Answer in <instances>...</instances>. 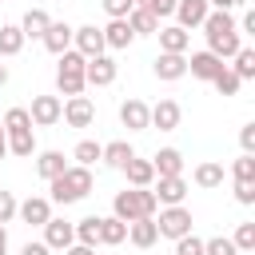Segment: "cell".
Here are the masks:
<instances>
[{
	"label": "cell",
	"instance_id": "cell-1",
	"mask_svg": "<svg viewBox=\"0 0 255 255\" xmlns=\"http://www.w3.org/2000/svg\"><path fill=\"white\" fill-rule=\"evenodd\" d=\"M199 28H203V36H207V52H215L219 60H231V56L243 48V32L235 28V16H231V12L211 8Z\"/></svg>",
	"mask_w": 255,
	"mask_h": 255
},
{
	"label": "cell",
	"instance_id": "cell-2",
	"mask_svg": "<svg viewBox=\"0 0 255 255\" xmlns=\"http://www.w3.org/2000/svg\"><path fill=\"white\" fill-rule=\"evenodd\" d=\"M96 187V179H92V167H80V163H68L56 179H48V199L52 203H60V207H68V203H80V199H88V191Z\"/></svg>",
	"mask_w": 255,
	"mask_h": 255
},
{
	"label": "cell",
	"instance_id": "cell-3",
	"mask_svg": "<svg viewBox=\"0 0 255 255\" xmlns=\"http://www.w3.org/2000/svg\"><path fill=\"white\" fill-rule=\"evenodd\" d=\"M155 211H159V203H155L151 187H124V191H116V199H112V215L124 219V223L143 219V215H155Z\"/></svg>",
	"mask_w": 255,
	"mask_h": 255
},
{
	"label": "cell",
	"instance_id": "cell-4",
	"mask_svg": "<svg viewBox=\"0 0 255 255\" xmlns=\"http://www.w3.org/2000/svg\"><path fill=\"white\" fill-rule=\"evenodd\" d=\"M84 56L76 52V48H68V52H60V64H56V92L60 96H84Z\"/></svg>",
	"mask_w": 255,
	"mask_h": 255
},
{
	"label": "cell",
	"instance_id": "cell-5",
	"mask_svg": "<svg viewBox=\"0 0 255 255\" xmlns=\"http://www.w3.org/2000/svg\"><path fill=\"white\" fill-rule=\"evenodd\" d=\"M151 219H155V231H159L163 239H179V235L191 231V211H187L183 203L159 207V215H151Z\"/></svg>",
	"mask_w": 255,
	"mask_h": 255
},
{
	"label": "cell",
	"instance_id": "cell-6",
	"mask_svg": "<svg viewBox=\"0 0 255 255\" xmlns=\"http://www.w3.org/2000/svg\"><path fill=\"white\" fill-rule=\"evenodd\" d=\"M116 76H120V64L108 52H100L84 64V84H92V88H108V84H116Z\"/></svg>",
	"mask_w": 255,
	"mask_h": 255
},
{
	"label": "cell",
	"instance_id": "cell-7",
	"mask_svg": "<svg viewBox=\"0 0 255 255\" xmlns=\"http://www.w3.org/2000/svg\"><path fill=\"white\" fill-rule=\"evenodd\" d=\"M60 120H64L68 128H92V120H96V104H92L88 96H68L64 108H60Z\"/></svg>",
	"mask_w": 255,
	"mask_h": 255
},
{
	"label": "cell",
	"instance_id": "cell-8",
	"mask_svg": "<svg viewBox=\"0 0 255 255\" xmlns=\"http://www.w3.org/2000/svg\"><path fill=\"white\" fill-rule=\"evenodd\" d=\"M151 195H155V203H159V207L183 203V199H187V179H183V175H155Z\"/></svg>",
	"mask_w": 255,
	"mask_h": 255
},
{
	"label": "cell",
	"instance_id": "cell-9",
	"mask_svg": "<svg viewBox=\"0 0 255 255\" xmlns=\"http://www.w3.org/2000/svg\"><path fill=\"white\" fill-rule=\"evenodd\" d=\"M151 72H155V80L175 84V80L187 76V56H183V52H159V56L151 60Z\"/></svg>",
	"mask_w": 255,
	"mask_h": 255
},
{
	"label": "cell",
	"instance_id": "cell-10",
	"mask_svg": "<svg viewBox=\"0 0 255 255\" xmlns=\"http://www.w3.org/2000/svg\"><path fill=\"white\" fill-rule=\"evenodd\" d=\"M60 108H64L60 96H32V108H28L32 128H52V124H60Z\"/></svg>",
	"mask_w": 255,
	"mask_h": 255
},
{
	"label": "cell",
	"instance_id": "cell-11",
	"mask_svg": "<svg viewBox=\"0 0 255 255\" xmlns=\"http://www.w3.org/2000/svg\"><path fill=\"white\" fill-rule=\"evenodd\" d=\"M16 215H20L28 227H44V223L52 219V199H48V195H28V199L16 203Z\"/></svg>",
	"mask_w": 255,
	"mask_h": 255
},
{
	"label": "cell",
	"instance_id": "cell-12",
	"mask_svg": "<svg viewBox=\"0 0 255 255\" xmlns=\"http://www.w3.org/2000/svg\"><path fill=\"white\" fill-rule=\"evenodd\" d=\"M72 48L84 56V60H92V56H100V52H108L104 48V32L96 28V24H84V28H72Z\"/></svg>",
	"mask_w": 255,
	"mask_h": 255
},
{
	"label": "cell",
	"instance_id": "cell-13",
	"mask_svg": "<svg viewBox=\"0 0 255 255\" xmlns=\"http://www.w3.org/2000/svg\"><path fill=\"white\" fill-rule=\"evenodd\" d=\"M179 120H183V112H179V104H175V100H159V104H151V108H147V128L175 131V128H179Z\"/></svg>",
	"mask_w": 255,
	"mask_h": 255
},
{
	"label": "cell",
	"instance_id": "cell-14",
	"mask_svg": "<svg viewBox=\"0 0 255 255\" xmlns=\"http://www.w3.org/2000/svg\"><path fill=\"white\" fill-rule=\"evenodd\" d=\"M44 243L52 247V251H64V247H72L76 243V223H68V219H48L44 223Z\"/></svg>",
	"mask_w": 255,
	"mask_h": 255
},
{
	"label": "cell",
	"instance_id": "cell-15",
	"mask_svg": "<svg viewBox=\"0 0 255 255\" xmlns=\"http://www.w3.org/2000/svg\"><path fill=\"white\" fill-rule=\"evenodd\" d=\"M207 12H211V4H207V0H175V12H171V16L179 20V28H187V32H191V28H199V24H203V16H207Z\"/></svg>",
	"mask_w": 255,
	"mask_h": 255
},
{
	"label": "cell",
	"instance_id": "cell-16",
	"mask_svg": "<svg viewBox=\"0 0 255 255\" xmlns=\"http://www.w3.org/2000/svg\"><path fill=\"white\" fill-rule=\"evenodd\" d=\"M155 239H159V231H155V219H151V215L128 223V243H131V247L147 251V247H155Z\"/></svg>",
	"mask_w": 255,
	"mask_h": 255
},
{
	"label": "cell",
	"instance_id": "cell-17",
	"mask_svg": "<svg viewBox=\"0 0 255 255\" xmlns=\"http://www.w3.org/2000/svg\"><path fill=\"white\" fill-rule=\"evenodd\" d=\"M40 44H44L52 56L68 52V48H72V24H64V20H52V24H48V32L40 36Z\"/></svg>",
	"mask_w": 255,
	"mask_h": 255
},
{
	"label": "cell",
	"instance_id": "cell-18",
	"mask_svg": "<svg viewBox=\"0 0 255 255\" xmlns=\"http://www.w3.org/2000/svg\"><path fill=\"white\" fill-rule=\"evenodd\" d=\"M223 64H227V60H219L215 52H207V48H203V52H191V60H187V72H191L195 80H207V84H211V76H215Z\"/></svg>",
	"mask_w": 255,
	"mask_h": 255
},
{
	"label": "cell",
	"instance_id": "cell-19",
	"mask_svg": "<svg viewBox=\"0 0 255 255\" xmlns=\"http://www.w3.org/2000/svg\"><path fill=\"white\" fill-rule=\"evenodd\" d=\"M120 124L128 128V131H147V104L143 100H124L120 104Z\"/></svg>",
	"mask_w": 255,
	"mask_h": 255
},
{
	"label": "cell",
	"instance_id": "cell-20",
	"mask_svg": "<svg viewBox=\"0 0 255 255\" xmlns=\"http://www.w3.org/2000/svg\"><path fill=\"white\" fill-rule=\"evenodd\" d=\"M120 171L128 175V187H151V183H155V167H151V159L131 155V159L120 167Z\"/></svg>",
	"mask_w": 255,
	"mask_h": 255
},
{
	"label": "cell",
	"instance_id": "cell-21",
	"mask_svg": "<svg viewBox=\"0 0 255 255\" xmlns=\"http://www.w3.org/2000/svg\"><path fill=\"white\" fill-rule=\"evenodd\" d=\"M100 32H104V48H112V52H124L135 40V32L128 28V20H108Z\"/></svg>",
	"mask_w": 255,
	"mask_h": 255
},
{
	"label": "cell",
	"instance_id": "cell-22",
	"mask_svg": "<svg viewBox=\"0 0 255 255\" xmlns=\"http://www.w3.org/2000/svg\"><path fill=\"white\" fill-rule=\"evenodd\" d=\"M155 36H159V52H187V44H191V32L179 28V24L155 28Z\"/></svg>",
	"mask_w": 255,
	"mask_h": 255
},
{
	"label": "cell",
	"instance_id": "cell-23",
	"mask_svg": "<svg viewBox=\"0 0 255 255\" xmlns=\"http://www.w3.org/2000/svg\"><path fill=\"white\" fill-rule=\"evenodd\" d=\"M151 167H155V175H183V151L179 147H159L151 155Z\"/></svg>",
	"mask_w": 255,
	"mask_h": 255
},
{
	"label": "cell",
	"instance_id": "cell-24",
	"mask_svg": "<svg viewBox=\"0 0 255 255\" xmlns=\"http://www.w3.org/2000/svg\"><path fill=\"white\" fill-rule=\"evenodd\" d=\"M223 163H215V159H203V163H195V171H191V179H195V187H203V191H211V187H223Z\"/></svg>",
	"mask_w": 255,
	"mask_h": 255
},
{
	"label": "cell",
	"instance_id": "cell-25",
	"mask_svg": "<svg viewBox=\"0 0 255 255\" xmlns=\"http://www.w3.org/2000/svg\"><path fill=\"white\" fill-rule=\"evenodd\" d=\"M48 24H52V16H48L44 8H28L24 20H20V32H24V40H40V36L48 32Z\"/></svg>",
	"mask_w": 255,
	"mask_h": 255
},
{
	"label": "cell",
	"instance_id": "cell-26",
	"mask_svg": "<svg viewBox=\"0 0 255 255\" xmlns=\"http://www.w3.org/2000/svg\"><path fill=\"white\" fill-rule=\"evenodd\" d=\"M128 239V223L116 219V215H100V243L104 247H120Z\"/></svg>",
	"mask_w": 255,
	"mask_h": 255
},
{
	"label": "cell",
	"instance_id": "cell-27",
	"mask_svg": "<svg viewBox=\"0 0 255 255\" xmlns=\"http://www.w3.org/2000/svg\"><path fill=\"white\" fill-rule=\"evenodd\" d=\"M131 155H135V147H131L128 139H112V143H104V151H100V159H104L108 167H116V171H120Z\"/></svg>",
	"mask_w": 255,
	"mask_h": 255
},
{
	"label": "cell",
	"instance_id": "cell-28",
	"mask_svg": "<svg viewBox=\"0 0 255 255\" xmlns=\"http://www.w3.org/2000/svg\"><path fill=\"white\" fill-rule=\"evenodd\" d=\"M64 167H68L64 151H36V175L40 179H56Z\"/></svg>",
	"mask_w": 255,
	"mask_h": 255
},
{
	"label": "cell",
	"instance_id": "cell-29",
	"mask_svg": "<svg viewBox=\"0 0 255 255\" xmlns=\"http://www.w3.org/2000/svg\"><path fill=\"white\" fill-rule=\"evenodd\" d=\"M124 20H128V28H131L135 36H155V28H159V20H155L147 8H131Z\"/></svg>",
	"mask_w": 255,
	"mask_h": 255
},
{
	"label": "cell",
	"instance_id": "cell-30",
	"mask_svg": "<svg viewBox=\"0 0 255 255\" xmlns=\"http://www.w3.org/2000/svg\"><path fill=\"white\" fill-rule=\"evenodd\" d=\"M20 48H24L20 24H0V56H20Z\"/></svg>",
	"mask_w": 255,
	"mask_h": 255
},
{
	"label": "cell",
	"instance_id": "cell-31",
	"mask_svg": "<svg viewBox=\"0 0 255 255\" xmlns=\"http://www.w3.org/2000/svg\"><path fill=\"white\" fill-rule=\"evenodd\" d=\"M76 243L100 247V215H84V219H76Z\"/></svg>",
	"mask_w": 255,
	"mask_h": 255
},
{
	"label": "cell",
	"instance_id": "cell-32",
	"mask_svg": "<svg viewBox=\"0 0 255 255\" xmlns=\"http://www.w3.org/2000/svg\"><path fill=\"white\" fill-rule=\"evenodd\" d=\"M211 84H215V92H219V96H239V88H243V80H239V76H235L227 64H223V68L211 76Z\"/></svg>",
	"mask_w": 255,
	"mask_h": 255
},
{
	"label": "cell",
	"instance_id": "cell-33",
	"mask_svg": "<svg viewBox=\"0 0 255 255\" xmlns=\"http://www.w3.org/2000/svg\"><path fill=\"white\" fill-rule=\"evenodd\" d=\"M231 243H235V251H239V255H255V223H251V219H243V223L235 227Z\"/></svg>",
	"mask_w": 255,
	"mask_h": 255
},
{
	"label": "cell",
	"instance_id": "cell-34",
	"mask_svg": "<svg viewBox=\"0 0 255 255\" xmlns=\"http://www.w3.org/2000/svg\"><path fill=\"white\" fill-rule=\"evenodd\" d=\"M231 60H235V64H227V68H231L239 80H255V52H251V48H239Z\"/></svg>",
	"mask_w": 255,
	"mask_h": 255
},
{
	"label": "cell",
	"instance_id": "cell-35",
	"mask_svg": "<svg viewBox=\"0 0 255 255\" xmlns=\"http://www.w3.org/2000/svg\"><path fill=\"white\" fill-rule=\"evenodd\" d=\"M100 151H104V143H96V139H80L76 151H72V159H76L80 167H92V163H100Z\"/></svg>",
	"mask_w": 255,
	"mask_h": 255
},
{
	"label": "cell",
	"instance_id": "cell-36",
	"mask_svg": "<svg viewBox=\"0 0 255 255\" xmlns=\"http://www.w3.org/2000/svg\"><path fill=\"white\" fill-rule=\"evenodd\" d=\"M231 179H243V183H255V155L243 151L235 163H231Z\"/></svg>",
	"mask_w": 255,
	"mask_h": 255
},
{
	"label": "cell",
	"instance_id": "cell-37",
	"mask_svg": "<svg viewBox=\"0 0 255 255\" xmlns=\"http://www.w3.org/2000/svg\"><path fill=\"white\" fill-rule=\"evenodd\" d=\"M203 255H239V251H235L231 235H211V239H203Z\"/></svg>",
	"mask_w": 255,
	"mask_h": 255
},
{
	"label": "cell",
	"instance_id": "cell-38",
	"mask_svg": "<svg viewBox=\"0 0 255 255\" xmlns=\"http://www.w3.org/2000/svg\"><path fill=\"white\" fill-rule=\"evenodd\" d=\"M175 255H203V239L191 235V231L179 235V239H175Z\"/></svg>",
	"mask_w": 255,
	"mask_h": 255
},
{
	"label": "cell",
	"instance_id": "cell-39",
	"mask_svg": "<svg viewBox=\"0 0 255 255\" xmlns=\"http://www.w3.org/2000/svg\"><path fill=\"white\" fill-rule=\"evenodd\" d=\"M104 4V12H108V20H124L131 8H135V0H100Z\"/></svg>",
	"mask_w": 255,
	"mask_h": 255
},
{
	"label": "cell",
	"instance_id": "cell-40",
	"mask_svg": "<svg viewBox=\"0 0 255 255\" xmlns=\"http://www.w3.org/2000/svg\"><path fill=\"white\" fill-rule=\"evenodd\" d=\"M16 203H20V199L0 187V223H12V219H16Z\"/></svg>",
	"mask_w": 255,
	"mask_h": 255
},
{
	"label": "cell",
	"instance_id": "cell-41",
	"mask_svg": "<svg viewBox=\"0 0 255 255\" xmlns=\"http://www.w3.org/2000/svg\"><path fill=\"white\" fill-rule=\"evenodd\" d=\"M231 191H235V199H239L243 207H251V203H255V183H243V179H235V187H231Z\"/></svg>",
	"mask_w": 255,
	"mask_h": 255
},
{
	"label": "cell",
	"instance_id": "cell-42",
	"mask_svg": "<svg viewBox=\"0 0 255 255\" xmlns=\"http://www.w3.org/2000/svg\"><path fill=\"white\" fill-rule=\"evenodd\" d=\"M147 12H151L155 20H167V16L175 12V0H151V4H147Z\"/></svg>",
	"mask_w": 255,
	"mask_h": 255
},
{
	"label": "cell",
	"instance_id": "cell-43",
	"mask_svg": "<svg viewBox=\"0 0 255 255\" xmlns=\"http://www.w3.org/2000/svg\"><path fill=\"white\" fill-rule=\"evenodd\" d=\"M239 143H243V151L255 155V124H243V128H239Z\"/></svg>",
	"mask_w": 255,
	"mask_h": 255
},
{
	"label": "cell",
	"instance_id": "cell-44",
	"mask_svg": "<svg viewBox=\"0 0 255 255\" xmlns=\"http://www.w3.org/2000/svg\"><path fill=\"white\" fill-rule=\"evenodd\" d=\"M20 255H52V247H48L44 239H40V243H36V239H28V243L20 247Z\"/></svg>",
	"mask_w": 255,
	"mask_h": 255
},
{
	"label": "cell",
	"instance_id": "cell-45",
	"mask_svg": "<svg viewBox=\"0 0 255 255\" xmlns=\"http://www.w3.org/2000/svg\"><path fill=\"white\" fill-rule=\"evenodd\" d=\"M207 4H211V8H219V12H235L243 0H207Z\"/></svg>",
	"mask_w": 255,
	"mask_h": 255
},
{
	"label": "cell",
	"instance_id": "cell-46",
	"mask_svg": "<svg viewBox=\"0 0 255 255\" xmlns=\"http://www.w3.org/2000/svg\"><path fill=\"white\" fill-rule=\"evenodd\" d=\"M64 255H96V247H88V243H72V247H64Z\"/></svg>",
	"mask_w": 255,
	"mask_h": 255
},
{
	"label": "cell",
	"instance_id": "cell-47",
	"mask_svg": "<svg viewBox=\"0 0 255 255\" xmlns=\"http://www.w3.org/2000/svg\"><path fill=\"white\" fill-rule=\"evenodd\" d=\"M8 155V131H4V124H0V159Z\"/></svg>",
	"mask_w": 255,
	"mask_h": 255
},
{
	"label": "cell",
	"instance_id": "cell-48",
	"mask_svg": "<svg viewBox=\"0 0 255 255\" xmlns=\"http://www.w3.org/2000/svg\"><path fill=\"white\" fill-rule=\"evenodd\" d=\"M0 255H8V231H4V223H0Z\"/></svg>",
	"mask_w": 255,
	"mask_h": 255
},
{
	"label": "cell",
	"instance_id": "cell-49",
	"mask_svg": "<svg viewBox=\"0 0 255 255\" xmlns=\"http://www.w3.org/2000/svg\"><path fill=\"white\" fill-rule=\"evenodd\" d=\"M4 84H8V68L0 64V88H4Z\"/></svg>",
	"mask_w": 255,
	"mask_h": 255
},
{
	"label": "cell",
	"instance_id": "cell-50",
	"mask_svg": "<svg viewBox=\"0 0 255 255\" xmlns=\"http://www.w3.org/2000/svg\"><path fill=\"white\" fill-rule=\"evenodd\" d=\"M147 4H151V0H135V8H147Z\"/></svg>",
	"mask_w": 255,
	"mask_h": 255
}]
</instances>
